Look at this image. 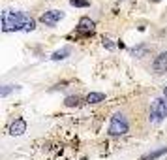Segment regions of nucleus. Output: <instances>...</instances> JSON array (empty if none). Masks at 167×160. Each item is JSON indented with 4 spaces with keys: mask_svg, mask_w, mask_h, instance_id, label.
<instances>
[{
    "mask_svg": "<svg viewBox=\"0 0 167 160\" xmlns=\"http://www.w3.org/2000/svg\"><path fill=\"white\" fill-rule=\"evenodd\" d=\"M15 89H19V87H17V85H4V87H2V91H0V96H2V98H6V96H8L11 91H15Z\"/></svg>",
    "mask_w": 167,
    "mask_h": 160,
    "instance_id": "obj_12",
    "label": "nucleus"
},
{
    "mask_svg": "<svg viewBox=\"0 0 167 160\" xmlns=\"http://www.w3.org/2000/svg\"><path fill=\"white\" fill-rule=\"evenodd\" d=\"M26 132V121L24 119H15L9 124V134L11 136H23Z\"/></svg>",
    "mask_w": 167,
    "mask_h": 160,
    "instance_id": "obj_7",
    "label": "nucleus"
},
{
    "mask_svg": "<svg viewBox=\"0 0 167 160\" xmlns=\"http://www.w3.org/2000/svg\"><path fill=\"white\" fill-rule=\"evenodd\" d=\"M70 4L75 6V8H88V6H90L88 0H70Z\"/></svg>",
    "mask_w": 167,
    "mask_h": 160,
    "instance_id": "obj_14",
    "label": "nucleus"
},
{
    "mask_svg": "<svg viewBox=\"0 0 167 160\" xmlns=\"http://www.w3.org/2000/svg\"><path fill=\"white\" fill-rule=\"evenodd\" d=\"M165 153H167V147H162V149H158V151L147 153L145 157H141L139 160H154V158H158V157H162V155H165Z\"/></svg>",
    "mask_w": 167,
    "mask_h": 160,
    "instance_id": "obj_10",
    "label": "nucleus"
},
{
    "mask_svg": "<svg viewBox=\"0 0 167 160\" xmlns=\"http://www.w3.org/2000/svg\"><path fill=\"white\" fill-rule=\"evenodd\" d=\"M147 53H149V47L147 45H137V47L132 49V55H135V57H145Z\"/></svg>",
    "mask_w": 167,
    "mask_h": 160,
    "instance_id": "obj_11",
    "label": "nucleus"
},
{
    "mask_svg": "<svg viewBox=\"0 0 167 160\" xmlns=\"http://www.w3.org/2000/svg\"><path fill=\"white\" fill-rule=\"evenodd\" d=\"M70 53H71L70 47H62V49H58V51H55V53L51 55V60H64Z\"/></svg>",
    "mask_w": 167,
    "mask_h": 160,
    "instance_id": "obj_8",
    "label": "nucleus"
},
{
    "mask_svg": "<svg viewBox=\"0 0 167 160\" xmlns=\"http://www.w3.org/2000/svg\"><path fill=\"white\" fill-rule=\"evenodd\" d=\"M130 130V124H128V119L122 115V113H115L111 117V124H109V134L111 136H124L126 132Z\"/></svg>",
    "mask_w": 167,
    "mask_h": 160,
    "instance_id": "obj_2",
    "label": "nucleus"
},
{
    "mask_svg": "<svg viewBox=\"0 0 167 160\" xmlns=\"http://www.w3.org/2000/svg\"><path fill=\"white\" fill-rule=\"evenodd\" d=\"M167 117V102L165 98H156L150 106V121L152 123H162Z\"/></svg>",
    "mask_w": 167,
    "mask_h": 160,
    "instance_id": "obj_3",
    "label": "nucleus"
},
{
    "mask_svg": "<svg viewBox=\"0 0 167 160\" xmlns=\"http://www.w3.org/2000/svg\"><path fill=\"white\" fill-rule=\"evenodd\" d=\"M103 100H105V94L103 92H90L86 96V104H100Z\"/></svg>",
    "mask_w": 167,
    "mask_h": 160,
    "instance_id": "obj_9",
    "label": "nucleus"
},
{
    "mask_svg": "<svg viewBox=\"0 0 167 160\" xmlns=\"http://www.w3.org/2000/svg\"><path fill=\"white\" fill-rule=\"evenodd\" d=\"M152 70H154L156 74H164V72H167V51L160 53V55L154 58V62H152Z\"/></svg>",
    "mask_w": 167,
    "mask_h": 160,
    "instance_id": "obj_6",
    "label": "nucleus"
},
{
    "mask_svg": "<svg viewBox=\"0 0 167 160\" xmlns=\"http://www.w3.org/2000/svg\"><path fill=\"white\" fill-rule=\"evenodd\" d=\"M96 28V23L90 19V17H81L79 19V25H77V32L79 34H85V36H90Z\"/></svg>",
    "mask_w": 167,
    "mask_h": 160,
    "instance_id": "obj_5",
    "label": "nucleus"
},
{
    "mask_svg": "<svg viewBox=\"0 0 167 160\" xmlns=\"http://www.w3.org/2000/svg\"><path fill=\"white\" fill-rule=\"evenodd\" d=\"M164 96H165V98H167V87H165V89H164Z\"/></svg>",
    "mask_w": 167,
    "mask_h": 160,
    "instance_id": "obj_16",
    "label": "nucleus"
},
{
    "mask_svg": "<svg viewBox=\"0 0 167 160\" xmlns=\"http://www.w3.org/2000/svg\"><path fill=\"white\" fill-rule=\"evenodd\" d=\"M64 19V11H60V9H47V11H43L41 15H39V21L45 25V26H55L58 21H62Z\"/></svg>",
    "mask_w": 167,
    "mask_h": 160,
    "instance_id": "obj_4",
    "label": "nucleus"
},
{
    "mask_svg": "<svg viewBox=\"0 0 167 160\" xmlns=\"http://www.w3.org/2000/svg\"><path fill=\"white\" fill-rule=\"evenodd\" d=\"M103 47H107V49H115V45H113V41H111L109 38H103Z\"/></svg>",
    "mask_w": 167,
    "mask_h": 160,
    "instance_id": "obj_15",
    "label": "nucleus"
},
{
    "mask_svg": "<svg viewBox=\"0 0 167 160\" xmlns=\"http://www.w3.org/2000/svg\"><path fill=\"white\" fill-rule=\"evenodd\" d=\"M79 104V98L77 96H68L66 100H64V106H68V108H73V106H77Z\"/></svg>",
    "mask_w": 167,
    "mask_h": 160,
    "instance_id": "obj_13",
    "label": "nucleus"
},
{
    "mask_svg": "<svg viewBox=\"0 0 167 160\" xmlns=\"http://www.w3.org/2000/svg\"><path fill=\"white\" fill-rule=\"evenodd\" d=\"M34 28H36V21L30 15H26L24 11H17V9L2 11V30L4 32H17V30L30 32Z\"/></svg>",
    "mask_w": 167,
    "mask_h": 160,
    "instance_id": "obj_1",
    "label": "nucleus"
}]
</instances>
